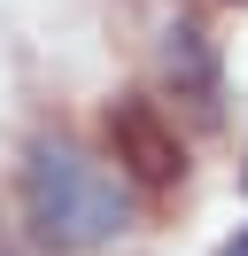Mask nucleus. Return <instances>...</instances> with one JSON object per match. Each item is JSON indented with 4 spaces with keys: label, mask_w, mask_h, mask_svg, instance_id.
Wrapping results in <instances>:
<instances>
[{
    "label": "nucleus",
    "mask_w": 248,
    "mask_h": 256,
    "mask_svg": "<svg viewBox=\"0 0 248 256\" xmlns=\"http://www.w3.org/2000/svg\"><path fill=\"white\" fill-rule=\"evenodd\" d=\"M24 225H31L39 248L86 256V248H101V240H116L132 225V194L93 156H78L70 140H39L31 163H24Z\"/></svg>",
    "instance_id": "f257e3e1"
},
{
    "label": "nucleus",
    "mask_w": 248,
    "mask_h": 256,
    "mask_svg": "<svg viewBox=\"0 0 248 256\" xmlns=\"http://www.w3.org/2000/svg\"><path fill=\"white\" fill-rule=\"evenodd\" d=\"M108 148H116V163L140 186H178L186 178V140L170 132V116L155 109V101H140V94L108 109Z\"/></svg>",
    "instance_id": "f03ea898"
},
{
    "label": "nucleus",
    "mask_w": 248,
    "mask_h": 256,
    "mask_svg": "<svg viewBox=\"0 0 248 256\" xmlns=\"http://www.w3.org/2000/svg\"><path fill=\"white\" fill-rule=\"evenodd\" d=\"M163 70H170V86H178V101L217 109V54H210V39H202V24H170L163 32Z\"/></svg>",
    "instance_id": "7ed1b4c3"
},
{
    "label": "nucleus",
    "mask_w": 248,
    "mask_h": 256,
    "mask_svg": "<svg viewBox=\"0 0 248 256\" xmlns=\"http://www.w3.org/2000/svg\"><path fill=\"white\" fill-rule=\"evenodd\" d=\"M225 256H248V225H240V233H232V240H225Z\"/></svg>",
    "instance_id": "20e7f679"
}]
</instances>
